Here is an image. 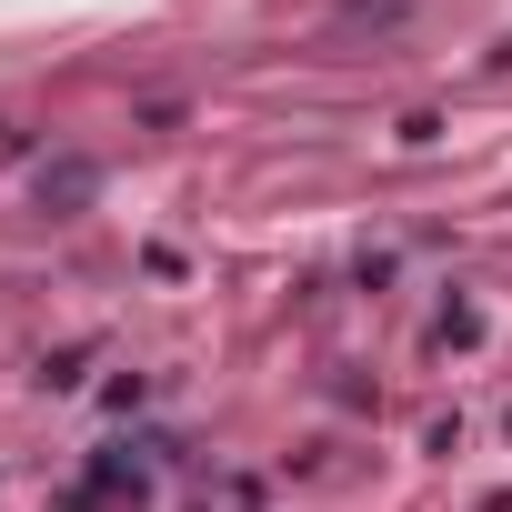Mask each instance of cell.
<instances>
[{"label":"cell","mask_w":512,"mask_h":512,"mask_svg":"<svg viewBox=\"0 0 512 512\" xmlns=\"http://www.w3.org/2000/svg\"><path fill=\"white\" fill-rule=\"evenodd\" d=\"M432 342H442V352H472V342H482V312H472V302H452V312L432 322Z\"/></svg>","instance_id":"cell-2"},{"label":"cell","mask_w":512,"mask_h":512,"mask_svg":"<svg viewBox=\"0 0 512 512\" xmlns=\"http://www.w3.org/2000/svg\"><path fill=\"white\" fill-rule=\"evenodd\" d=\"M0 151H11V121H0Z\"/></svg>","instance_id":"cell-3"},{"label":"cell","mask_w":512,"mask_h":512,"mask_svg":"<svg viewBox=\"0 0 512 512\" xmlns=\"http://www.w3.org/2000/svg\"><path fill=\"white\" fill-rule=\"evenodd\" d=\"M71 211V201H91V161H61V171H41V211Z\"/></svg>","instance_id":"cell-1"}]
</instances>
